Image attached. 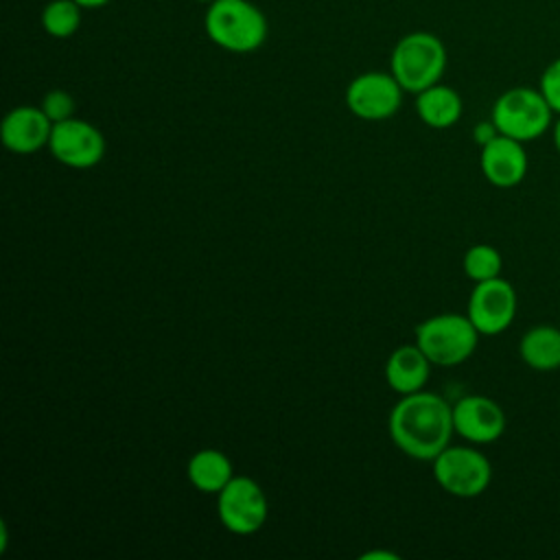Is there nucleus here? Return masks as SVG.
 I'll return each instance as SVG.
<instances>
[{"label": "nucleus", "instance_id": "nucleus-16", "mask_svg": "<svg viewBox=\"0 0 560 560\" xmlns=\"http://www.w3.org/2000/svg\"><path fill=\"white\" fill-rule=\"evenodd\" d=\"M186 475L199 492L219 494L225 488V483L234 477V466L223 451L201 448L188 459Z\"/></svg>", "mask_w": 560, "mask_h": 560}, {"label": "nucleus", "instance_id": "nucleus-23", "mask_svg": "<svg viewBox=\"0 0 560 560\" xmlns=\"http://www.w3.org/2000/svg\"><path fill=\"white\" fill-rule=\"evenodd\" d=\"M77 4H81L83 9H98V7H105L109 4L112 0H74Z\"/></svg>", "mask_w": 560, "mask_h": 560}, {"label": "nucleus", "instance_id": "nucleus-5", "mask_svg": "<svg viewBox=\"0 0 560 560\" xmlns=\"http://www.w3.org/2000/svg\"><path fill=\"white\" fill-rule=\"evenodd\" d=\"M492 122L499 133L518 142H529L545 136L551 129L553 109L540 90L518 85L505 90L492 105Z\"/></svg>", "mask_w": 560, "mask_h": 560}, {"label": "nucleus", "instance_id": "nucleus-21", "mask_svg": "<svg viewBox=\"0 0 560 560\" xmlns=\"http://www.w3.org/2000/svg\"><path fill=\"white\" fill-rule=\"evenodd\" d=\"M538 90L542 92V96L547 98L549 107L553 109V114L560 116V57H556L540 74V83Z\"/></svg>", "mask_w": 560, "mask_h": 560}, {"label": "nucleus", "instance_id": "nucleus-2", "mask_svg": "<svg viewBox=\"0 0 560 560\" xmlns=\"http://www.w3.org/2000/svg\"><path fill=\"white\" fill-rule=\"evenodd\" d=\"M206 35L223 50L245 55L267 39V18L249 0H214L203 15Z\"/></svg>", "mask_w": 560, "mask_h": 560}, {"label": "nucleus", "instance_id": "nucleus-6", "mask_svg": "<svg viewBox=\"0 0 560 560\" xmlns=\"http://www.w3.org/2000/svg\"><path fill=\"white\" fill-rule=\"evenodd\" d=\"M431 464L440 488L459 499L483 494L492 481L490 459L472 446L448 444Z\"/></svg>", "mask_w": 560, "mask_h": 560}, {"label": "nucleus", "instance_id": "nucleus-13", "mask_svg": "<svg viewBox=\"0 0 560 560\" xmlns=\"http://www.w3.org/2000/svg\"><path fill=\"white\" fill-rule=\"evenodd\" d=\"M52 133V120L44 114L42 107L33 105H20L13 107L2 125H0V138L2 144L13 153H35L42 147H48Z\"/></svg>", "mask_w": 560, "mask_h": 560}, {"label": "nucleus", "instance_id": "nucleus-1", "mask_svg": "<svg viewBox=\"0 0 560 560\" xmlns=\"http://www.w3.org/2000/svg\"><path fill=\"white\" fill-rule=\"evenodd\" d=\"M392 442L411 459L433 462L455 433L453 405L433 392L402 396L387 420Z\"/></svg>", "mask_w": 560, "mask_h": 560}, {"label": "nucleus", "instance_id": "nucleus-14", "mask_svg": "<svg viewBox=\"0 0 560 560\" xmlns=\"http://www.w3.org/2000/svg\"><path fill=\"white\" fill-rule=\"evenodd\" d=\"M431 361L429 357L418 348V343H405V346H398L389 357H387V363H385V381L387 385L400 394V396H407V394H413V392H420L424 389L427 381H429V374H431Z\"/></svg>", "mask_w": 560, "mask_h": 560}, {"label": "nucleus", "instance_id": "nucleus-24", "mask_svg": "<svg viewBox=\"0 0 560 560\" xmlns=\"http://www.w3.org/2000/svg\"><path fill=\"white\" fill-rule=\"evenodd\" d=\"M551 136H553V144H556V151L560 153V116L558 120L553 122V129H551Z\"/></svg>", "mask_w": 560, "mask_h": 560}, {"label": "nucleus", "instance_id": "nucleus-11", "mask_svg": "<svg viewBox=\"0 0 560 560\" xmlns=\"http://www.w3.org/2000/svg\"><path fill=\"white\" fill-rule=\"evenodd\" d=\"M453 427L470 444H492L505 431V413L497 400L470 394L453 405Z\"/></svg>", "mask_w": 560, "mask_h": 560}, {"label": "nucleus", "instance_id": "nucleus-3", "mask_svg": "<svg viewBox=\"0 0 560 560\" xmlns=\"http://www.w3.org/2000/svg\"><path fill=\"white\" fill-rule=\"evenodd\" d=\"M446 61V46L438 35L429 31H413L396 42L389 68L405 92L418 94L440 83Z\"/></svg>", "mask_w": 560, "mask_h": 560}, {"label": "nucleus", "instance_id": "nucleus-12", "mask_svg": "<svg viewBox=\"0 0 560 560\" xmlns=\"http://www.w3.org/2000/svg\"><path fill=\"white\" fill-rule=\"evenodd\" d=\"M525 142H518L510 136L499 133L488 144L481 147L479 166L483 177L497 186V188H512L518 186L529 168L527 151L523 147Z\"/></svg>", "mask_w": 560, "mask_h": 560}, {"label": "nucleus", "instance_id": "nucleus-8", "mask_svg": "<svg viewBox=\"0 0 560 560\" xmlns=\"http://www.w3.org/2000/svg\"><path fill=\"white\" fill-rule=\"evenodd\" d=\"M402 88L389 72H363L346 88V105L361 120L392 118L402 103Z\"/></svg>", "mask_w": 560, "mask_h": 560}, {"label": "nucleus", "instance_id": "nucleus-20", "mask_svg": "<svg viewBox=\"0 0 560 560\" xmlns=\"http://www.w3.org/2000/svg\"><path fill=\"white\" fill-rule=\"evenodd\" d=\"M42 109L55 125L74 116V98L66 90H50L42 101Z\"/></svg>", "mask_w": 560, "mask_h": 560}, {"label": "nucleus", "instance_id": "nucleus-19", "mask_svg": "<svg viewBox=\"0 0 560 560\" xmlns=\"http://www.w3.org/2000/svg\"><path fill=\"white\" fill-rule=\"evenodd\" d=\"M462 267H464V273L472 282H483V280H492V278L501 276L503 258H501L499 249H494L492 245L479 243V245H472L466 249Z\"/></svg>", "mask_w": 560, "mask_h": 560}, {"label": "nucleus", "instance_id": "nucleus-10", "mask_svg": "<svg viewBox=\"0 0 560 560\" xmlns=\"http://www.w3.org/2000/svg\"><path fill=\"white\" fill-rule=\"evenodd\" d=\"M516 308H518V300H516L514 287L499 276L492 280L475 282L468 298L466 315L470 317V322L481 335L492 337L510 328V324L514 322Z\"/></svg>", "mask_w": 560, "mask_h": 560}, {"label": "nucleus", "instance_id": "nucleus-15", "mask_svg": "<svg viewBox=\"0 0 560 560\" xmlns=\"http://www.w3.org/2000/svg\"><path fill=\"white\" fill-rule=\"evenodd\" d=\"M464 112L462 96L442 83H435L416 94V114L431 129L453 127Z\"/></svg>", "mask_w": 560, "mask_h": 560}, {"label": "nucleus", "instance_id": "nucleus-9", "mask_svg": "<svg viewBox=\"0 0 560 560\" xmlns=\"http://www.w3.org/2000/svg\"><path fill=\"white\" fill-rule=\"evenodd\" d=\"M48 149L63 166L92 168L105 158V136L92 122L72 116L52 125Z\"/></svg>", "mask_w": 560, "mask_h": 560}, {"label": "nucleus", "instance_id": "nucleus-25", "mask_svg": "<svg viewBox=\"0 0 560 560\" xmlns=\"http://www.w3.org/2000/svg\"><path fill=\"white\" fill-rule=\"evenodd\" d=\"M0 551L7 549V542H9V534H7V523H0Z\"/></svg>", "mask_w": 560, "mask_h": 560}, {"label": "nucleus", "instance_id": "nucleus-22", "mask_svg": "<svg viewBox=\"0 0 560 560\" xmlns=\"http://www.w3.org/2000/svg\"><path fill=\"white\" fill-rule=\"evenodd\" d=\"M497 136H499V129H497V125L492 122V118L477 122L475 129H472V140H475L479 147L488 144V142H490L492 138H497Z\"/></svg>", "mask_w": 560, "mask_h": 560}, {"label": "nucleus", "instance_id": "nucleus-18", "mask_svg": "<svg viewBox=\"0 0 560 560\" xmlns=\"http://www.w3.org/2000/svg\"><path fill=\"white\" fill-rule=\"evenodd\" d=\"M81 11L83 7L74 0H50L42 9V26L50 37L66 39L79 31Z\"/></svg>", "mask_w": 560, "mask_h": 560}, {"label": "nucleus", "instance_id": "nucleus-4", "mask_svg": "<svg viewBox=\"0 0 560 560\" xmlns=\"http://www.w3.org/2000/svg\"><path fill=\"white\" fill-rule=\"evenodd\" d=\"M481 332L468 315L440 313L416 326V343L433 365L451 368L472 357Z\"/></svg>", "mask_w": 560, "mask_h": 560}, {"label": "nucleus", "instance_id": "nucleus-17", "mask_svg": "<svg viewBox=\"0 0 560 560\" xmlns=\"http://www.w3.org/2000/svg\"><path fill=\"white\" fill-rule=\"evenodd\" d=\"M523 363L536 372L560 370V328L540 324L525 330L518 343Z\"/></svg>", "mask_w": 560, "mask_h": 560}, {"label": "nucleus", "instance_id": "nucleus-7", "mask_svg": "<svg viewBox=\"0 0 560 560\" xmlns=\"http://www.w3.org/2000/svg\"><path fill=\"white\" fill-rule=\"evenodd\" d=\"M217 514L228 532L249 536L267 523L269 503L262 488L252 477L234 475L217 494Z\"/></svg>", "mask_w": 560, "mask_h": 560}, {"label": "nucleus", "instance_id": "nucleus-26", "mask_svg": "<svg viewBox=\"0 0 560 560\" xmlns=\"http://www.w3.org/2000/svg\"><path fill=\"white\" fill-rule=\"evenodd\" d=\"M195 2H208V4H210V2H214V0H195Z\"/></svg>", "mask_w": 560, "mask_h": 560}]
</instances>
